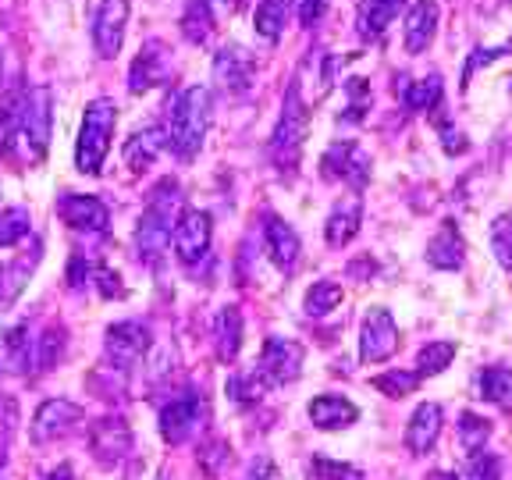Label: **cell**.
<instances>
[{"label":"cell","mask_w":512,"mask_h":480,"mask_svg":"<svg viewBox=\"0 0 512 480\" xmlns=\"http://www.w3.org/2000/svg\"><path fill=\"white\" fill-rule=\"evenodd\" d=\"M114 128H118V104L111 96H96L86 104V118L79 128V146H75V164L82 175H100L111 150Z\"/></svg>","instance_id":"6da1fadb"},{"label":"cell","mask_w":512,"mask_h":480,"mask_svg":"<svg viewBox=\"0 0 512 480\" xmlns=\"http://www.w3.org/2000/svg\"><path fill=\"white\" fill-rule=\"evenodd\" d=\"M207 111H210V96H207V89H200V86L185 89L175 100V107H171L164 136H168V146L182 160L200 153L203 136H207Z\"/></svg>","instance_id":"7a4b0ae2"},{"label":"cell","mask_w":512,"mask_h":480,"mask_svg":"<svg viewBox=\"0 0 512 480\" xmlns=\"http://www.w3.org/2000/svg\"><path fill=\"white\" fill-rule=\"evenodd\" d=\"M310 136V111L303 104V93H299V82L288 86L285 96V111H281V121L274 128V160L281 164V171H292L299 164V153H303V143Z\"/></svg>","instance_id":"3957f363"},{"label":"cell","mask_w":512,"mask_h":480,"mask_svg":"<svg viewBox=\"0 0 512 480\" xmlns=\"http://www.w3.org/2000/svg\"><path fill=\"white\" fill-rule=\"evenodd\" d=\"M50 104H54V96H50L47 86H32L29 93L18 100L15 139L32 146V157H43V150H47V143H50Z\"/></svg>","instance_id":"277c9868"},{"label":"cell","mask_w":512,"mask_h":480,"mask_svg":"<svg viewBox=\"0 0 512 480\" xmlns=\"http://www.w3.org/2000/svg\"><path fill=\"white\" fill-rule=\"evenodd\" d=\"M168 189H171V182H164L157 192H153L150 207H146L143 221H139V228H136L139 256L150 260V264L168 249V242H171V203L175 200L168 196Z\"/></svg>","instance_id":"5b68a950"},{"label":"cell","mask_w":512,"mask_h":480,"mask_svg":"<svg viewBox=\"0 0 512 480\" xmlns=\"http://www.w3.org/2000/svg\"><path fill=\"white\" fill-rule=\"evenodd\" d=\"M395 349H399V328H395L392 313L381 310V306L367 310V317H363V328H360V356H363V363L392 360Z\"/></svg>","instance_id":"8992f818"},{"label":"cell","mask_w":512,"mask_h":480,"mask_svg":"<svg viewBox=\"0 0 512 480\" xmlns=\"http://www.w3.org/2000/svg\"><path fill=\"white\" fill-rule=\"evenodd\" d=\"M107 363L114 370H128L136 367L139 360L146 356L150 349V328H146L143 320H121L107 331Z\"/></svg>","instance_id":"52a82bcc"},{"label":"cell","mask_w":512,"mask_h":480,"mask_svg":"<svg viewBox=\"0 0 512 480\" xmlns=\"http://www.w3.org/2000/svg\"><path fill=\"white\" fill-rule=\"evenodd\" d=\"M303 345L292 342V338H267L264 352H260V367L256 374L264 377L267 384H288L296 381L299 370H303Z\"/></svg>","instance_id":"ba28073f"},{"label":"cell","mask_w":512,"mask_h":480,"mask_svg":"<svg viewBox=\"0 0 512 480\" xmlns=\"http://www.w3.org/2000/svg\"><path fill=\"white\" fill-rule=\"evenodd\" d=\"M210 239H214V224L207 210H185L175 221V256L182 264H200L210 253Z\"/></svg>","instance_id":"9c48e42d"},{"label":"cell","mask_w":512,"mask_h":480,"mask_svg":"<svg viewBox=\"0 0 512 480\" xmlns=\"http://www.w3.org/2000/svg\"><path fill=\"white\" fill-rule=\"evenodd\" d=\"M89 448L100 466H118L132 452V431L121 416H104L89 427Z\"/></svg>","instance_id":"30bf717a"},{"label":"cell","mask_w":512,"mask_h":480,"mask_svg":"<svg viewBox=\"0 0 512 480\" xmlns=\"http://www.w3.org/2000/svg\"><path fill=\"white\" fill-rule=\"evenodd\" d=\"M203 427V402L196 395H178L160 409V434L168 445H182Z\"/></svg>","instance_id":"8fae6325"},{"label":"cell","mask_w":512,"mask_h":480,"mask_svg":"<svg viewBox=\"0 0 512 480\" xmlns=\"http://www.w3.org/2000/svg\"><path fill=\"white\" fill-rule=\"evenodd\" d=\"M57 217L75 232H107L111 224V210L96 196H82V192H64L57 200Z\"/></svg>","instance_id":"7c38bea8"},{"label":"cell","mask_w":512,"mask_h":480,"mask_svg":"<svg viewBox=\"0 0 512 480\" xmlns=\"http://www.w3.org/2000/svg\"><path fill=\"white\" fill-rule=\"evenodd\" d=\"M82 406H75V402L68 399H50L43 402L40 409H36V416H32V441H57L64 438V434H72L75 427L82 424Z\"/></svg>","instance_id":"4fadbf2b"},{"label":"cell","mask_w":512,"mask_h":480,"mask_svg":"<svg viewBox=\"0 0 512 480\" xmlns=\"http://www.w3.org/2000/svg\"><path fill=\"white\" fill-rule=\"evenodd\" d=\"M320 168H324V178H342V182L363 189L370 178V157L363 153V146H356V143H335L324 153Z\"/></svg>","instance_id":"5bb4252c"},{"label":"cell","mask_w":512,"mask_h":480,"mask_svg":"<svg viewBox=\"0 0 512 480\" xmlns=\"http://www.w3.org/2000/svg\"><path fill=\"white\" fill-rule=\"evenodd\" d=\"M125 25H128V0H100V11H96V25H93V40L100 57H118L121 40H125Z\"/></svg>","instance_id":"9a60e30c"},{"label":"cell","mask_w":512,"mask_h":480,"mask_svg":"<svg viewBox=\"0 0 512 480\" xmlns=\"http://www.w3.org/2000/svg\"><path fill=\"white\" fill-rule=\"evenodd\" d=\"M171 72V57L168 47L160 40H150L146 47H139V57L132 61V72H128V89L132 93H143L150 86H160Z\"/></svg>","instance_id":"2e32d148"},{"label":"cell","mask_w":512,"mask_h":480,"mask_svg":"<svg viewBox=\"0 0 512 480\" xmlns=\"http://www.w3.org/2000/svg\"><path fill=\"white\" fill-rule=\"evenodd\" d=\"M264 242H267V253H271V260L278 264V271H285V274L296 271L303 246H299V235H296V228H292V224H285L281 217L267 214Z\"/></svg>","instance_id":"e0dca14e"},{"label":"cell","mask_w":512,"mask_h":480,"mask_svg":"<svg viewBox=\"0 0 512 480\" xmlns=\"http://www.w3.org/2000/svg\"><path fill=\"white\" fill-rule=\"evenodd\" d=\"M434 32H438V0H416L402 25V43L409 54H424L431 47Z\"/></svg>","instance_id":"ac0fdd59"},{"label":"cell","mask_w":512,"mask_h":480,"mask_svg":"<svg viewBox=\"0 0 512 480\" xmlns=\"http://www.w3.org/2000/svg\"><path fill=\"white\" fill-rule=\"evenodd\" d=\"M441 434V406L438 402H424V406H416V413L409 416V427H406V448L413 456H427L434 448Z\"/></svg>","instance_id":"d6986e66"},{"label":"cell","mask_w":512,"mask_h":480,"mask_svg":"<svg viewBox=\"0 0 512 480\" xmlns=\"http://www.w3.org/2000/svg\"><path fill=\"white\" fill-rule=\"evenodd\" d=\"M356 416H360V409L352 406L349 399H342V395H317V399L310 402V420L320 431L349 427V424H356Z\"/></svg>","instance_id":"ffe728a7"},{"label":"cell","mask_w":512,"mask_h":480,"mask_svg":"<svg viewBox=\"0 0 512 480\" xmlns=\"http://www.w3.org/2000/svg\"><path fill=\"white\" fill-rule=\"evenodd\" d=\"M360 221H363L360 200H349V203H342V207L331 210L328 224H324V239H328V246L331 249L349 246V242L356 239V232H360Z\"/></svg>","instance_id":"44dd1931"},{"label":"cell","mask_w":512,"mask_h":480,"mask_svg":"<svg viewBox=\"0 0 512 480\" xmlns=\"http://www.w3.org/2000/svg\"><path fill=\"white\" fill-rule=\"evenodd\" d=\"M242 349V313L235 306H224L214 320V352L221 363H232Z\"/></svg>","instance_id":"7402d4cb"},{"label":"cell","mask_w":512,"mask_h":480,"mask_svg":"<svg viewBox=\"0 0 512 480\" xmlns=\"http://www.w3.org/2000/svg\"><path fill=\"white\" fill-rule=\"evenodd\" d=\"M214 79L221 82L224 89H246L249 79H253V57L239 47L221 50L214 61Z\"/></svg>","instance_id":"603a6c76"},{"label":"cell","mask_w":512,"mask_h":480,"mask_svg":"<svg viewBox=\"0 0 512 480\" xmlns=\"http://www.w3.org/2000/svg\"><path fill=\"white\" fill-rule=\"evenodd\" d=\"M32 360V342H29V324H18V328L4 331L0 335V370L8 374H25Z\"/></svg>","instance_id":"cb8c5ba5"},{"label":"cell","mask_w":512,"mask_h":480,"mask_svg":"<svg viewBox=\"0 0 512 480\" xmlns=\"http://www.w3.org/2000/svg\"><path fill=\"white\" fill-rule=\"evenodd\" d=\"M168 136H164V128H146V132H136V136L125 143V164L132 171H146L157 160V153L164 150Z\"/></svg>","instance_id":"d4e9b609"},{"label":"cell","mask_w":512,"mask_h":480,"mask_svg":"<svg viewBox=\"0 0 512 480\" xmlns=\"http://www.w3.org/2000/svg\"><path fill=\"white\" fill-rule=\"evenodd\" d=\"M36 260H40V253L18 256V260H11V264H0V310L11 306L25 292V281H29Z\"/></svg>","instance_id":"484cf974"},{"label":"cell","mask_w":512,"mask_h":480,"mask_svg":"<svg viewBox=\"0 0 512 480\" xmlns=\"http://www.w3.org/2000/svg\"><path fill=\"white\" fill-rule=\"evenodd\" d=\"M427 260L441 271H456L463 264V239L456 235V228H441L431 242H427Z\"/></svg>","instance_id":"4316f807"},{"label":"cell","mask_w":512,"mask_h":480,"mask_svg":"<svg viewBox=\"0 0 512 480\" xmlns=\"http://www.w3.org/2000/svg\"><path fill=\"white\" fill-rule=\"evenodd\" d=\"M406 4V0H363L360 8V32L363 36H381L388 25H392V18L399 15V8Z\"/></svg>","instance_id":"83f0119b"},{"label":"cell","mask_w":512,"mask_h":480,"mask_svg":"<svg viewBox=\"0 0 512 480\" xmlns=\"http://www.w3.org/2000/svg\"><path fill=\"white\" fill-rule=\"evenodd\" d=\"M480 395L488 402H495L498 409L512 413V370L505 367H488L480 374Z\"/></svg>","instance_id":"f1b7e54d"},{"label":"cell","mask_w":512,"mask_h":480,"mask_svg":"<svg viewBox=\"0 0 512 480\" xmlns=\"http://www.w3.org/2000/svg\"><path fill=\"white\" fill-rule=\"evenodd\" d=\"M182 32L192 43L210 40V32H214V11H210V0H189V4H185Z\"/></svg>","instance_id":"f546056e"},{"label":"cell","mask_w":512,"mask_h":480,"mask_svg":"<svg viewBox=\"0 0 512 480\" xmlns=\"http://www.w3.org/2000/svg\"><path fill=\"white\" fill-rule=\"evenodd\" d=\"M253 22H256V32H260L264 40H278L288 22V0H260Z\"/></svg>","instance_id":"4dcf8cb0"},{"label":"cell","mask_w":512,"mask_h":480,"mask_svg":"<svg viewBox=\"0 0 512 480\" xmlns=\"http://www.w3.org/2000/svg\"><path fill=\"white\" fill-rule=\"evenodd\" d=\"M370 384L388 399H406V395H413L420 388V374L416 370H388V374H377Z\"/></svg>","instance_id":"1f68e13d"},{"label":"cell","mask_w":512,"mask_h":480,"mask_svg":"<svg viewBox=\"0 0 512 480\" xmlns=\"http://www.w3.org/2000/svg\"><path fill=\"white\" fill-rule=\"evenodd\" d=\"M452 360H456V342H427L424 349H420V356H416V367H420L416 374L420 377L441 374Z\"/></svg>","instance_id":"d6a6232c"},{"label":"cell","mask_w":512,"mask_h":480,"mask_svg":"<svg viewBox=\"0 0 512 480\" xmlns=\"http://www.w3.org/2000/svg\"><path fill=\"white\" fill-rule=\"evenodd\" d=\"M338 303H342V285H338V281H317V285L306 292L303 306L310 317H324V313H331Z\"/></svg>","instance_id":"836d02e7"},{"label":"cell","mask_w":512,"mask_h":480,"mask_svg":"<svg viewBox=\"0 0 512 480\" xmlns=\"http://www.w3.org/2000/svg\"><path fill=\"white\" fill-rule=\"evenodd\" d=\"M29 210L25 207H8L0 210V246H15V242H22L25 235H29Z\"/></svg>","instance_id":"e575fe53"},{"label":"cell","mask_w":512,"mask_h":480,"mask_svg":"<svg viewBox=\"0 0 512 480\" xmlns=\"http://www.w3.org/2000/svg\"><path fill=\"white\" fill-rule=\"evenodd\" d=\"M61 352H64V328L61 324H50V328L43 331V338H36V367L40 370L57 367Z\"/></svg>","instance_id":"d590c367"},{"label":"cell","mask_w":512,"mask_h":480,"mask_svg":"<svg viewBox=\"0 0 512 480\" xmlns=\"http://www.w3.org/2000/svg\"><path fill=\"white\" fill-rule=\"evenodd\" d=\"M491 253L505 271H512V214L491 221Z\"/></svg>","instance_id":"8d00e7d4"},{"label":"cell","mask_w":512,"mask_h":480,"mask_svg":"<svg viewBox=\"0 0 512 480\" xmlns=\"http://www.w3.org/2000/svg\"><path fill=\"white\" fill-rule=\"evenodd\" d=\"M488 434H491V424L484 420V416H477V413L459 416V445H463L466 452H477V448H484Z\"/></svg>","instance_id":"74e56055"},{"label":"cell","mask_w":512,"mask_h":480,"mask_svg":"<svg viewBox=\"0 0 512 480\" xmlns=\"http://www.w3.org/2000/svg\"><path fill=\"white\" fill-rule=\"evenodd\" d=\"M438 100H441V79H438V75L413 82V86L406 89V104L413 107V111H431Z\"/></svg>","instance_id":"f35d334b"},{"label":"cell","mask_w":512,"mask_h":480,"mask_svg":"<svg viewBox=\"0 0 512 480\" xmlns=\"http://www.w3.org/2000/svg\"><path fill=\"white\" fill-rule=\"evenodd\" d=\"M459 480H502V470H498V459L488 456V452H473L470 463L463 466Z\"/></svg>","instance_id":"ab89813d"},{"label":"cell","mask_w":512,"mask_h":480,"mask_svg":"<svg viewBox=\"0 0 512 480\" xmlns=\"http://www.w3.org/2000/svg\"><path fill=\"white\" fill-rule=\"evenodd\" d=\"M96 285H100V292H104L107 299L125 296V285H121V278L114 271H107V267H96Z\"/></svg>","instance_id":"60d3db41"},{"label":"cell","mask_w":512,"mask_h":480,"mask_svg":"<svg viewBox=\"0 0 512 480\" xmlns=\"http://www.w3.org/2000/svg\"><path fill=\"white\" fill-rule=\"evenodd\" d=\"M317 470L328 473L331 480H363L360 470H352V466H338V463H331V459H317Z\"/></svg>","instance_id":"b9f144b4"},{"label":"cell","mask_w":512,"mask_h":480,"mask_svg":"<svg viewBox=\"0 0 512 480\" xmlns=\"http://www.w3.org/2000/svg\"><path fill=\"white\" fill-rule=\"evenodd\" d=\"M324 4H328V0H299V22L313 25L320 18V11H324Z\"/></svg>","instance_id":"7bdbcfd3"},{"label":"cell","mask_w":512,"mask_h":480,"mask_svg":"<svg viewBox=\"0 0 512 480\" xmlns=\"http://www.w3.org/2000/svg\"><path fill=\"white\" fill-rule=\"evenodd\" d=\"M253 480H281V477H278V470L267 463V459H260V463H256V470H253Z\"/></svg>","instance_id":"ee69618b"},{"label":"cell","mask_w":512,"mask_h":480,"mask_svg":"<svg viewBox=\"0 0 512 480\" xmlns=\"http://www.w3.org/2000/svg\"><path fill=\"white\" fill-rule=\"evenodd\" d=\"M47 480H75V473H72V466H68V463H61L57 470L47 473Z\"/></svg>","instance_id":"f6af8a7d"},{"label":"cell","mask_w":512,"mask_h":480,"mask_svg":"<svg viewBox=\"0 0 512 480\" xmlns=\"http://www.w3.org/2000/svg\"><path fill=\"white\" fill-rule=\"evenodd\" d=\"M427 480H456V477H448V473H431Z\"/></svg>","instance_id":"bcb514c9"}]
</instances>
